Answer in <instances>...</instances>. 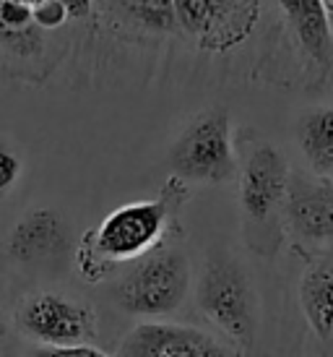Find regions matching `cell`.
Wrapping results in <instances>:
<instances>
[{
	"instance_id": "14",
	"label": "cell",
	"mask_w": 333,
	"mask_h": 357,
	"mask_svg": "<svg viewBox=\"0 0 333 357\" xmlns=\"http://www.w3.org/2000/svg\"><path fill=\"white\" fill-rule=\"evenodd\" d=\"M31 21L40 29H58L68 21V10L60 0H42L37 6H31Z\"/></svg>"
},
{
	"instance_id": "16",
	"label": "cell",
	"mask_w": 333,
	"mask_h": 357,
	"mask_svg": "<svg viewBox=\"0 0 333 357\" xmlns=\"http://www.w3.org/2000/svg\"><path fill=\"white\" fill-rule=\"evenodd\" d=\"M37 355H49V357H99L104 355L99 347H94L91 342L84 344H60V347H37Z\"/></svg>"
},
{
	"instance_id": "8",
	"label": "cell",
	"mask_w": 333,
	"mask_h": 357,
	"mask_svg": "<svg viewBox=\"0 0 333 357\" xmlns=\"http://www.w3.org/2000/svg\"><path fill=\"white\" fill-rule=\"evenodd\" d=\"M289 229L304 243H333V185L289 172L284 204Z\"/></svg>"
},
{
	"instance_id": "20",
	"label": "cell",
	"mask_w": 333,
	"mask_h": 357,
	"mask_svg": "<svg viewBox=\"0 0 333 357\" xmlns=\"http://www.w3.org/2000/svg\"><path fill=\"white\" fill-rule=\"evenodd\" d=\"M21 3H26V6H37V3H42V0H21Z\"/></svg>"
},
{
	"instance_id": "5",
	"label": "cell",
	"mask_w": 333,
	"mask_h": 357,
	"mask_svg": "<svg viewBox=\"0 0 333 357\" xmlns=\"http://www.w3.org/2000/svg\"><path fill=\"white\" fill-rule=\"evenodd\" d=\"M19 328L40 347L84 344L97 339V313L79 300L58 292H40L21 303Z\"/></svg>"
},
{
	"instance_id": "4",
	"label": "cell",
	"mask_w": 333,
	"mask_h": 357,
	"mask_svg": "<svg viewBox=\"0 0 333 357\" xmlns=\"http://www.w3.org/2000/svg\"><path fill=\"white\" fill-rule=\"evenodd\" d=\"M196 303L201 313L226 339H232L240 352L253 349L255 321L253 295L245 271L229 258H214L201 271L196 284Z\"/></svg>"
},
{
	"instance_id": "7",
	"label": "cell",
	"mask_w": 333,
	"mask_h": 357,
	"mask_svg": "<svg viewBox=\"0 0 333 357\" xmlns=\"http://www.w3.org/2000/svg\"><path fill=\"white\" fill-rule=\"evenodd\" d=\"M118 355L127 357H222L229 355L219 339L196 326L172 321H144L130 328L118 347Z\"/></svg>"
},
{
	"instance_id": "2",
	"label": "cell",
	"mask_w": 333,
	"mask_h": 357,
	"mask_svg": "<svg viewBox=\"0 0 333 357\" xmlns=\"http://www.w3.org/2000/svg\"><path fill=\"white\" fill-rule=\"evenodd\" d=\"M172 175L185 183H226L237 175L232 149V118L224 107L198 112L177 136L169 151Z\"/></svg>"
},
{
	"instance_id": "11",
	"label": "cell",
	"mask_w": 333,
	"mask_h": 357,
	"mask_svg": "<svg viewBox=\"0 0 333 357\" xmlns=\"http://www.w3.org/2000/svg\"><path fill=\"white\" fill-rule=\"evenodd\" d=\"M302 50L320 66H331L333 29L323 0H279Z\"/></svg>"
},
{
	"instance_id": "6",
	"label": "cell",
	"mask_w": 333,
	"mask_h": 357,
	"mask_svg": "<svg viewBox=\"0 0 333 357\" xmlns=\"http://www.w3.org/2000/svg\"><path fill=\"white\" fill-rule=\"evenodd\" d=\"M240 175V208L242 217L253 225H268L284 204L289 167L284 154L274 144H255L247 151Z\"/></svg>"
},
{
	"instance_id": "17",
	"label": "cell",
	"mask_w": 333,
	"mask_h": 357,
	"mask_svg": "<svg viewBox=\"0 0 333 357\" xmlns=\"http://www.w3.org/2000/svg\"><path fill=\"white\" fill-rule=\"evenodd\" d=\"M60 3L68 10V19H86L94 8V0H60Z\"/></svg>"
},
{
	"instance_id": "9",
	"label": "cell",
	"mask_w": 333,
	"mask_h": 357,
	"mask_svg": "<svg viewBox=\"0 0 333 357\" xmlns=\"http://www.w3.org/2000/svg\"><path fill=\"white\" fill-rule=\"evenodd\" d=\"M68 248V229L55 208H34L16 222L8 238L10 258L19 264H42Z\"/></svg>"
},
{
	"instance_id": "18",
	"label": "cell",
	"mask_w": 333,
	"mask_h": 357,
	"mask_svg": "<svg viewBox=\"0 0 333 357\" xmlns=\"http://www.w3.org/2000/svg\"><path fill=\"white\" fill-rule=\"evenodd\" d=\"M8 334V324H6V316H3V310H0V339Z\"/></svg>"
},
{
	"instance_id": "19",
	"label": "cell",
	"mask_w": 333,
	"mask_h": 357,
	"mask_svg": "<svg viewBox=\"0 0 333 357\" xmlns=\"http://www.w3.org/2000/svg\"><path fill=\"white\" fill-rule=\"evenodd\" d=\"M325 8H328V13H333V0H323Z\"/></svg>"
},
{
	"instance_id": "12",
	"label": "cell",
	"mask_w": 333,
	"mask_h": 357,
	"mask_svg": "<svg viewBox=\"0 0 333 357\" xmlns=\"http://www.w3.org/2000/svg\"><path fill=\"white\" fill-rule=\"evenodd\" d=\"M297 144L315 175L333 178V105H320L300 115Z\"/></svg>"
},
{
	"instance_id": "15",
	"label": "cell",
	"mask_w": 333,
	"mask_h": 357,
	"mask_svg": "<svg viewBox=\"0 0 333 357\" xmlns=\"http://www.w3.org/2000/svg\"><path fill=\"white\" fill-rule=\"evenodd\" d=\"M21 175V159L16 157V151L8 149L6 144H0V199L8 196L13 185L19 183Z\"/></svg>"
},
{
	"instance_id": "10",
	"label": "cell",
	"mask_w": 333,
	"mask_h": 357,
	"mask_svg": "<svg viewBox=\"0 0 333 357\" xmlns=\"http://www.w3.org/2000/svg\"><path fill=\"white\" fill-rule=\"evenodd\" d=\"M300 307L318 339L333 337V253L310 261L300 277Z\"/></svg>"
},
{
	"instance_id": "3",
	"label": "cell",
	"mask_w": 333,
	"mask_h": 357,
	"mask_svg": "<svg viewBox=\"0 0 333 357\" xmlns=\"http://www.w3.org/2000/svg\"><path fill=\"white\" fill-rule=\"evenodd\" d=\"M190 287V261L180 250L144 253L133 271L112 287V298L133 316H166L183 305Z\"/></svg>"
},
{
	"instance_id": "1",
	"label": "cell",
	"mask_w": 333,
	"mask_h": 357,
	"mask_svg": "<svg viewBox=\"0 0 333 357\" xmlns=\"http://www.w3.org/2000/svg\"><path fill=\"white\" fill-rule=\"evenodd\" d=\"M190 201V188L183 178L169 175L157 199L133 201L115 208L102 219L97 229H88L86 243L109 268L115 264L136 261L159 245L169 222Z\"/></svg>"
},
{
	"instance_id": "13",
	"label": "cell",
	"mask_w": 333,
	"mask_h": 357,
	"mask_svg": "<svg viewBox=\"0 0 333 357\" xmlns=\"http://www.w3.org/2000/svg\"><path fill=\"white\" fill-rule=\"evenodd\" d=\"M40 26L31 21V6L21 0H0V45L16 55H31L40 47Z\"/></svg>"
}]
</instances>
